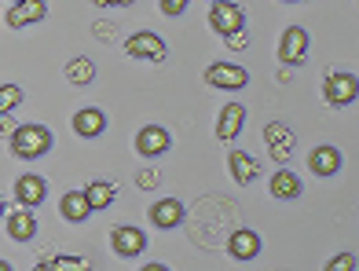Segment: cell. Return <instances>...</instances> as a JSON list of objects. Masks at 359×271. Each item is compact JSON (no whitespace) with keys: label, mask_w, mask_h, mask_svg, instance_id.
<instances>
[{"label":"cell","mask_w":359,"mask_h":271,"mask_svg":"<svg viewBox=\"0 0 359 271\" xmlns=\"http://www.w3.org/2000/svg\"><path fill=\"white\" fill-rule=\"evenodd\" d=\"M52 129H44V125H15L11 129V154L15 158H26V162H34V158H44L52 151Z\"/></svg>","instance_id":"6da1fadb"},{"label":"cell","mask_w":359,"mask_h":271,"mask_svg":"<svg viewBox=\"0 0 359 271\" xmlns=\"http://www.w3.org/2000/svg\"><path fill=\"white\" fill-rule=\"evenodd\" d=\"M323 95H326V103H330V106H352L355 95H359L355 74H352V70H334V74H326Z\"/></svg>","instance_id":"7a4b0ae2"},{"label":"cell","mask_w":359,"mask_h":271,"mask_svg":"<svg viewBox=\"0 0 359 271\" xmlns=\"http://www.w3.org/2000/svg\"><path fill=\"white\" fill-rule=\"evenodd\" d=\"M205 85L209 88H224V92H238L250 85V74L238 62H209L205 67Z\"/></svg>","instance_id":"3957f363"},{"label":"cell","mask_w":359,"mask_h":271,"mask_svg":"<svg viewBox=\"0 0 359 271\" xmlns=\"http://www.w3.org/2000/svg\"><path fill=\"white\" fill-rule=\"evenodd\" d=\"M125 48H128V55H133V59H143V62H165V55H169V44L161 41L158 34H151V29L133 34L125 41Z\"/></svg>","instance_id":"277c9868"},{"label":"cell","mask_w":359,"mask_h":271,"mask_svg":"<svg viewBox=\"0 0 359 271\" xmlns=\"http://www.w3.org/2000/svg\"><path fill=\"white\" fill-rule=\"evenodd\" d=\"M308 59V29L304 26H290L279 37V62L283 67H301Z\"/></svg>","instance_id":"5b68a950"},{"label":"cell","mask_w":359,"mask_h":271,"mask_svg":"<svg viewBox=\"0 0 359 271\" xmlns=\"http://www.w3.org/2000/svg\"><path fill=\"white\" fill-rule=\"evenodd\" d=\"M209 26H213L220 37L238 34V29L246 26V11H242L238 4H231V0H213V11H209Z\"/></svg>","instance_id":"8992f818"},{"label":"cell","mask_w":359,"mask_h":271,"mask_svg":"<svg viewBox=\"0 0 359 271\" xmlns=\"http://www.w3.org/2000/svg\"><path fill=\"white\" fill-rule=\"evenodd\" d=\"M44 19H48V4H44V0H15L11 11L4 15V22H8L11 29L37 26V22H44Z\"/></svg>","instance_id":"52a82bcc"},{"label":"cell","mask_w":359,"mask_h":271,"mask_svg":"<svg viewBox=\"0 0 359 271\" xmlns=\"http://www.w3.org/2000/svg\"><path fill=\"white\" fill-rule=\"evenodd\" d=\"M169 147H172V136L161 125H147V129L136 132V154L140 158H161Z\"/></svg>","instance_id":"ba28073f"},{"label":"cell","mask_w":359,"mask_h":271,"mask_svg":"<svg viewBox=\"0 0 359 271\" xmlns=\"http://www.w3.org/2000/svg\"><path fill=\"white\" fill-rule=\"evenodd\" d=\"M110 246H114L118 257H140V253L147 249V235L133 224H121V228L110 231Z\"/></svg>","instance_id":"9c48e42d"},{"label":"cell","mask_w":359,"mask_h":271,"mask_svg":"<svg viewBox=\"0 0 359 271\" xmlns=\"http://www.w3.org/2000/svg\"><path fill=\"white\" fill-rule=\"evenodd\" d=\"M184 202L180 198H161V202H154L151 205V224L158 228V231H172V228H180L184 224Z\"/></svg>","instance_id":"30bf717a"},{"label":"cell","mask_w":359,"mask_h":271,"mask_svg":"<svg viewBox=\"0 0 359 271\" xmlns=\"http://www.w3.org/2000/svg\"><path fill=\"white\" fill-rule=\"evenodd\" d=\"M227 169H231V176H235L238 187H250L260 176V162L250 151H231V154H227Z\"/></svg>","instance_id":"8fae6325"},{"label":"cell","mask_w":359,"mask_h":271,"mask_svg":"<svg viewBox=\"0 0 359 271\" xmlns=\"http://www.w3.org/2000/svg\"><path fill=\"white\" fill-rule=\"evenodd\" d=\"M260 235L257 231H250V228H238V231H231V238H227V253H231L235 260H253V257H260Z\"/></svg>","instance_id":"7c38bea8"},{"label":"cell","mask_w":359,"mask_h":271,"mask_svg":"<svg viewBox=\"0 0 359 271\" xmlns=\"http://www.w3.org/2000/svg\"><path fill=\"white\" fill-rule=\"evenodd\" d=\"M242 125H246V106L231 99V103L220 110V118H217V139L231 143V139L242 132Z\"/></svg>","instance_id":"4fadbf2b"},{"label":"cell","mask_w":359,"mask_h":271,"mask_svg":"<svg viewBox=\"0 0 359 271\" xmlns=\"http://www.w3.org/2000/svg\"><path fill=\"white\" fill-rule=\"evenodd\" d=\"M4 220H8V235L15 242H29V238L37 235V216L29 205H19L15 213H4Z\"/></svg>","instance_id":"5bb4252c"},{"label":"cell","mask_w":359,"mask_h":271,"mask_svg":"<svg viewBox=\"0 0 359 271\" xmlns=\"http://www.w3.org/2000/svg\"><path fill=\"white\" fill-rule=\"evenodd\" d=\"M308 169H312L316 176H337L341 172V151L330 147V143L312 147V154H308Z\"/></svg>","instance_id":"9a60e30c"},{"label":"cell","mask_w":359,"mask_h":271,"mask_svg":"<svg viewBox=\"0 0 359 271\" xmlns=\"http://www.w3.org/2000/svg\"><path fill=\"white\" fill-rule=\"evenodd\" d=\"M74 132H77L81 139L103 136V132H107V114H103V110H95V106L77 110V114H74Z\"/></svg>","instance_id":"2e32d148"},{"label":"cell","mask_w":359,"mask_h":271,"mask_svg":"<svg viewBox=\"0 0 359 271\" xmlns=\"http://www.w3.org/2000/svg\"><path fill=\"white\" fill-rule=\"evenodd\" d=\"M268 190H271V198H279V202H293V198H301L304 183H301V176H297L293 169H279V172L271 176Z\"/></svg>","instance_id":"e0dca14e"},{"label":"cell","mask_w":359,"mask_h":271,"mask_svg":"<svg viewBox=\"0 0 359 271\" xmlns=\"http://www.w3.org/2000/svg\"><path fill=\"white\" fill-rule=\"evenodd\" d=\"M15 198H19V205H41L44 198H48V183L41 180V176H34V172H26V176H19L15 180Z\"/></svg>","instance_id":"ac0fdd59"},{"label":"cell","mask_w":359,"mask_h":271,"mask_svg":"<svg viewBox=\"0 0 359 271\" xmlns=\"http://www.w3.org/2000/svg\"><path fill=\"white\" fill-rule=\"evenodd\" d=\"M59 213H62V220H70V224H85L88 213H92L85 190H67V195L59 198Z\"/></svg>","instance_id":"d6986e66"},{"label":"cell","mask_w":359,"mask_h":271,"mask_svg":"<svg viewBox=\"0 0 359 271\" xmlns=\"http://www.w3.org/2000/svg\"><path fill=\"white\" fill-rule=\"evenodd\" d=\"M264 139H268L275 162H286L290 151H293V132L286 129V125H283V121H271L268 129H264Z\"/></svg>","instance_id":"ffe728a7"},{"label":"cell","mask_w":359,"mask_h":271,"mask_svg":"<svg viewBox=\"0 0 359 271\" xmlns=\"http://www.w3.org/2000/svg\"><path fill=\"white\" fill-rule=\"evenodd\" d=\"M85 198H88V205H92V213H95V209H107V205L118 198V183H110V180H92V183L85 187Z\"/></svg>","instance_id":"44dd1931"},{"label":"cell","mask_w":359,"mask_h":271,"mask_svg":"<svg viewBox=\"0 0 359 271\" xmlns=\"http://www.w3.org/2000/svg\"><path fill=\"white\" fill-rule=\"evenodd\" d=\"M92 77H95L92 59L77 55V59H70V62H67V81H70V85H92Z\"/></svg>","instance_id":"7402d4cb"},{"label":"cell","mask_w":359,"mask_h":271,"mask_svg":"<svg viewBox=\"0 0 359 271\" xmlns=\"http://www.w3.org/2000/svg\"><path fill=\"white\" fill-rule=\"evenodd\" d=\"M22 99H26V92L19 85H0V114H11Z\"/></svg>","instance_id":"603a6c76"},{"label":"cell","mask_w":359,"mask_h":271,"mask_svg":"<svg viewBox=\"0 0 359 271\" xmlns=\"http://www.w3.org/2000/svg\"><path fill=\"white\" fill-rule=\"evenodd\" d=\"M41 267H55V271H81V267H88L85 257H44Z\"/></svg>","instance_id":"cb8c5ba5"},{"label":"cell","mask_w":359,"mask_h":271,"mask_svg":"<svg viewBox=\"0 0 359 271\" xmlns=\"http://www.w3.org/2000/svg\"><path fill=\"white\" fill-rule=\"evenodd\" d=\"M158 11L169 15V19H176V15L187 11V0H158Z\"/></svg>","instance_id":"d4e9b609"},{"label":"cell","mask_w":359,"mask_h":271,"mask_svg":"<svg viewBox=\"0 0 359 271\" xmlns=\"http://www.w3.org/2000/svg\"><path fill=\"white\" fill-rule=\"evenodd\" d=\"M355 267V257L352 253H337V257L330 260V271H352Z\"/></svg>","instance_id":"484cf974"},{"label":"cell","mask_w":359,"mask_h":271,"mask_svg":"<svg viewBox=\"0 0 359 271\" xmlns=\"http://www.w3.org/2000/svg\"><path fill=\"white\" fill-rule=\"evenodd\" d=\"M224 44H227V48H246L250 41H246V34L238 29V34H227V37H224Z\"/></svg>","instance_id":"4316f807"},{"label":"cell","mask_w":359,"mask_h":271,"mask_svg":"<svg viewBox=\"0 0 359 271\" xmlns=\"http://www.w3.org/2000/svg\"><path fill=\"white\" fill-rule=\"evenodd\" d=\"M95 8H103V11H110V8H125V4H133V0H92Z\"/></svg>","instance_id":"83f0119b"},{"label":"cell","mask_w":359,"mask_h":271,"mask_svg":"<svg viewBox=\"0 0 359 271\" xmlns=\"http://www.w3.org/2000/svg\"><path fill=\"white\" fill-rule=\"evenodd\" d=\"M151 183H154V176H151V172H147V176L140 172V187H143V190H151Z\"/></svg>","instance_id":"f1b7e54d"},{"label":"cell","mask_w":359,"mask_h":271,"mask_svg":"<svg viewBox=\"0 0 359 271\" xmlns=\"http://www.w3.org/2000/svg\"><path fill=\"white\" fill-rule=\"evenodd\" d=\"M0 271H11V264H8V260H0Z\"/></svg>","instance_id":"f546056e"},{"label":"cell","mask_w":359,"mask_h":271,"mask_svg":"<svg viewBox=\"0 0 359 271\" xmlns=\"http://www.w3.org/2000/svg\"><path fill=\"white\" fill-rule=\"evenodd\" d=\"M0 132H8V125H4V114H0Z\"/></svg>","instance_id":"4dcf8cb0"},{"label":"cell","mask_w":359,"mask_h":271,"mask_svg":"<svg viewBox=\"0 0 359 271\" xmlns=\"http://www.w3.org/2000/svg\"><path fill=\"white\" fill-rule=\"evenodd\" d=\"M283 4H301V0H283Z\"/></svg>","instance_id":"1f68e13d"},{"label":"cell","mask_w":359,"mask_h":271,"mask_svg":"<svg viewBox=\"0 0 359 271\" xmlns=\"http://www.w3.org/2000/svg\"><path fill=\"white\" fill-rule=\"evenodd\" d=\"M0 216H4V198H0Z\"/></svg>","instance_id":"d6a6232c"},{"label":"cell","mask_w":359,"mask_h":271,"mask_svg":"<svg viewBox=\"0 0 359 271\" xmlns=\"http://www.w3.org/2000/svg\"><path fill=\"white\" fill-rule=\"evenodd\" d=\"M209 4H213V0H209Z\"/></svg>","instance_id":"836d02e7"},{"label":"cell","mask_w":359,"mask_h":271,"mask_svg":"<svg viewBox=\"0 0 359 271\" xmlns=\"http://www.w3.org/2000/svg\"><path fill=\"white\" fill-rule=\"evenodd\" d=\"M11 4H15V0H11Z\"/></svg>","instance_id":"e575fe53"}]
</instances>
